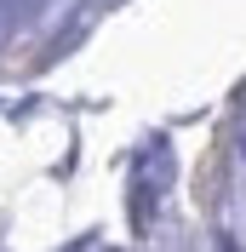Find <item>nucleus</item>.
Returning <instances> with one entry per match:
<instances>
[{
	"label": "nucleus",
	"mask_w": 246,
	"mask_h": 252,
	"mask_svg": "<svg viewBox=\"0 0 246 252\" xmlns=\"http://www.w3.org/2000/svg\"><path fill=\"white\" fill-rule=\"evenodd\" d=\"M223 195H229V218L246 235V97L235 109V132H229V178H223Z\"/></svg>",
	"instance_id": "obj_1"
}]
</instances>
